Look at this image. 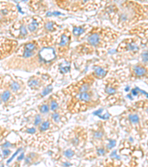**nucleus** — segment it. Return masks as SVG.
<instances>
[{"label": "nucleus", "instance_id": "f257e3e1", "mask_svg": "<svg viewBox=\"0 0 148 167\" xmlns=\"http://www.w3.org/2000/svg\"><path fill=\"white\" fill-rule=\"evenodd\" d=\"M59 60L55 41L48 35L21 44L14 54L2 63L5 70L32 72L37 68L49 70Z\"/></svg>", "mask_w": 148, "mask_h": 167}, {"label": "nucleus", "instance_id": "f03ea898", "mask_svg": "<svg viewBox=\"0 0 148 167\" xmlns=\"http://www.w3.org/2000/svg\"><path fill=\"white\" fill-rule=\"evenodd\" d=\"M119 32L109 27H93L86 35V42L95 51L108 49L119 37Z\"/></svg>", "mask_w": 148, "mask_h": 167}, {"label": "nucleus", "instance_id": "7ed1b4c3", "mask_svg": "<svg viewBox=\"0 0 148 167\" xmlns=\"http://www.w3.org/2000/svg\"><path fill=\"white\" fill-rule=\"evenodd\" d=\"M101 103L100 98L94 89L69 97L66 101V109L71 114L84 112L96 108Z\"/></svg>", "mask_w": 148, "mask_h": 167}, {"label": "nucleus", "instance_id": "20e7f679", "mask_svg": "<svg viewBox=\"0 0 148 167\" xmlns=\"http://www.w3.org/2000/svg\"><path fill=\"white\" fill-rule=\"evenodd\" d=\"M142 9L135 2L124 1L119 7V11L112 23L119 29H127L136 23L142 16Z\"/></svg>", "mask_w": 148, "mask_h": 167}, {"label": "nucleus", "instance_id": "39448f33", "mask_svg": "<svg viewBox=\"0 0 148 167\" xmlns=\"http://www.w3.org/2000/svg\"><path fill=\"white\" fill-rule=\"evenodd\" d=\"M63 139L76 149H81L84 147L89 139V132L81 125H75L65 131L62 135Z\"/></svg>", "mask_w": 148, "mask_h": 167}, {"label": "nucleus", "instance_id": "423d86ee", "mask_svg": "<svg viewBox=\"0 0 148 167\" xmlns=\"http://www.w3.org/2000/svg\"><path fill=\"white\" fill-rule=\"evenodd\" d=\"M95 82L96 80L92 77L91 74H88L84 77H82L79 80L73 82L71 85L61 89V92L64 96L69 98L79 94L84 93L90 91L93 89V85Z\"/></svg>", "mask_w": 148, "mask_h": 167}, {"label": "nucleus", "instance_id": "0eeeda50", "mask_svg": "<svg viewBox=\"0 0 148 167\" xmlns=\"http://www.w3.org/2000/svg\"><path fill=\"white\" fill-rule=\"evenodd\" d=\"M101 2L96 1H67V0H58L56 1V4L60 8L68 11L79 12L90 11L98 9L101 6Z\"/></svg>", "mask_w": 148, "mask_h": 167}, {"label": "nucleus", "instance_id": "6e6552de", "mask_svg": "<svg viewBox=\"0 0 148 167\" xmlns=\"http://www.w3.org/2000/svg\"><path fill=\"white\" fill-rule=\"evenodd\" d=\"M72 32L68 27H65L58 34V37L57 36L55 41V48L59 59L65 58L68 56L72 42Z\"/></svg>", "mask_w": 148, "mask_h": 167}, {"label": "nucleus", "instance_id": "1a4fd4ad", "mask_svg": "<svg viewBox=\"0 0 148 167\" xmlns=\"http://www.w3.org/2000/svg\"><path fill=\"white\" fill-rule=\"evenodd\" d=\"M0 23L1 25L10 26L17 20L18 10L16 5L11 2L1 1L0 2Z\"/></svg>", "mask_w": 148, "mask_h": 167}, {"label": "nucleus", "instance_id": "9d476101", "mask_svg": "<svg viewBox=\"0 0 148 167\" xmlns=\"http://www.w3.org/2000/svg\"><path fill=\"white\" fill-rule=\"evenodd\" d=\"M1 85L10 89L17 97L22 96L26 89V84L22 80L10 74H5L1 78Z\"/></svg>", "mask_w": 148, "mask_h": 167}, {"label": "nucleus", "instance_id": "9b49d317", "mask_svg": "<svg viewBox=\"0 0 148 167\" xmlns=\"http://www.w3.org/2000/svg\"><path fill=\"white\" fill-rule=\"evenodd\" d=\"M54 82L53 77L47 73H38L31 76L27 82V85L31 90L42 92L44 88Z\"/></svg>", "mask_w": 148, "mask_h": 167}, {"label": "nucleus", "instance_id": "f8f14e48", "mask_svg": "<svg viewBox=\"0 0 148 167\" xmlns=\"http://www.w3.org/2000/svg\"><path fill=\"white\" fill-rule=\"evenodd\" d=\"M25 19L30 37H38L45 34V18L40 15H33L25 16Z\"/></svg>", "mask_w": 148, "mask_h": 167}, {"label": "nucleus", "instance_id": "ddd939ff", "mask_svg": "<svg viewBox=\"0 0 148 167\" xmlns=\"http://www.w3.org/2000/svg\"><path fill=\"white\" fill-rule=\"evenodd\" d=\"M9 34L15 39H27L30 38L26 24L25 17L21 19H17L16 22L9 26Z\"/></svg>", "mask_w": 148, "mask_h": 167}, {"label": "nucleus", "instance_id": "4468645a", "mask_svg": "<svg viewBox=\"0 0 148 167\" xmlns=\"http://www.w3.org/2000/svg\"><path fill=\"white\" fill-rule=\"evenodd\" d=\"M19 42L15 39L1 37L0 42V60H5L9 56H12L19 48Z\"/></svg>", "mask_w": 148, "mask_h": 167}, {"label": "nucleus", "instance_id": "2eb2a0df", "mask_svg": "<svg viewBox=\"0 0 148 167\" xmlns=\"http://www.w3.org/2000/svg\"><path fill=\"white\" fill-rule=\"evenodd\" d=\"M89 139L94 146L104 144L107 139L104 123L101 121L97 123L94 127L89 130Z\"/></svg>", "mask_w": 148, "mask_h": 167}, {"label": "nucleus", "instance_id": "dca6fc26", "mask_svg": "<svg viewBox=\"0 0 148 167\" xmlns=\"http://www.w3.org/2000/svg\"><path fill=\"white\" fill-rule=\"evenodd\" d=\"M68 115H71V114L67 110L66 106H65V107L60 109L58 111L51 112L49 114L48 117L56 129L58 131L61 129L68 122L70 118V116Z\"/></svg>", "mask_w": 148, "mask_h": 167}, {"label": "nucleus", "instance_id": "f3484780", "mask_svg": "<svg viewBox=\"0 0 148 167\" xmlns=\"http://www.w3.org/2000/svg\"><path fill=\"white\" fill-rule=\"evenodd\" d=\"M139 40L136 37H129L124 39L119 44L116 49V52L124 53V52L137 51L139 50Z\"/></svg>", "mask_w": 148, "mask_h": 167}, {"label": "nucleus", "instance_id": "a211bd4d", "mask_svg": "<svg viewBox=\"0 0 148 167\" xmlns=\"http://www.w3.org/2000/svg\"><path fill=\"white\" fill-rule=\"evenodd\" d=\"M66 97L64 96L62 92L59 91V92H57V93L53 94L50 95L47 97L49 101V104H50V113L57 111L59 110L61 108H64L66 106V101H64V98Z\"/></svg>", "mask_w": 148, "mask_h": 167}, {"label": "nucleus", "instance_id": "6ab92c4d", "mask_svg": "<svg viewBox=\"0 0 148 167\" xmlns=\"http://www.w3.org/2000/svg\"><path fill=\"white\" fill-rule=\"evenodd\" d=\"M17 100V97L8 88L1 85L0 102L2 108H8L13 106Z\"/></svg>", "mask_w": 148, "mask_h": 167}, {"label": "nucleus", "instance_id": "aec40b11", "mask_svg": "<svg viewBox=\"0 0 148 167\" xmlns=\"http://www.w3.org/2000/svg\"><path fill=\"white\" fill-rule=\"evenodd\" d=\"M90 150L86 151L83 154V158L86 160H94L99 157L106 156L110 151L106 148L105 144L98 145V146H94V149H90Z\"/></svg>", "mask_w": 148, "mask_h": 167}, {"label": "nucleus", "instance_id": "412c9836", "mask_svg": "<svg viewBox=\"0 0 148 167\" xmlns=\"http://www.w3.org/2000/svg\"><path fill=\"white\" fill-rule=\"evenodd\" d=\"M121 83L116 77H108L105 82V93L108 97L115 96L119 92Z\"/></svg>", "mask_w": 148, "mask_h": 167}, {"label": "nucleus", "instance_id": "4be33fe9", "mask_svg": "<svg viewBox=\"0 0 148 167\" xmlns=\"http://www.w3.org/2000/svg\"><path fill=\"white\" fill-rule=\"evenodd\" d=\"M27 5L31 11L34 12L36 15L45 13L48 10V4L45 1H29L27 2Z\"/></svg>", "mask_w": 148, "mask_h": 167}, {"label": "nucleus", "instance_id": "5701e85b", "mask_svg": "<svg viewBox=\"0 0 148 167\" xmlns=\"http://www.w3.org/2000/svg\"><path fill=\"white\" fill-rule=\"evenodd\" d=\"M103 11L108 16L111 23H113L119 11V7L114 2H107Z\"/></svg>", "mask_w": 148, "mask_h": 167}, {"label": "nucleus", "instance_id": "b1692460", "mask_svg": "<svg viewBox=\"0 0 148 167\" xmlns=\"http://www.w3.org/2000/svg\"><path fill=\"white\" fill-rule=\"evenodd\" d=\"M108 71H109V68L106 65H98V66H94L93 71L90 73V74L96 80H102L106 77V76L108 74Z\"/></svg>", "mask_w": 148, "mask_h": 167}, {"label": "nucleus", "instance_id": "393cba45", "mask_svg": "<svg viewBox=\"0 0 148 167\" xmlns=\"http://www.w3.org/2000/svg\"><path fill=\"white\" fill-rule=\"evenodd\" d=\"M147 68L145 65L137 64L133 66L131 68V79H137L145 77L147 74Z\"/></svg>", "mask_w": 148, "mask_h": 167}, {"label": "nucleus", "instance_id": "a878e982", "mask_svg": "<svg viewBox=\"0 0 148 167\" xmlns=\"http://www.w3.org/2000/svg\"><path fill=\"white\" fill-rule=\"evenodd\" d=\"M42 154L36 151H29L25 154L24 157V163L27 166H30L31 165L37 163L42 161Z\"/></svg>", "mask_w": 148, "mask_h": 167}, {"label": "nucleus", "instance_id": "bb28decb", "mask_svg": "<svg viewBox=\"0 0 148 167\" xmlns=\"http://www.w3.org/2000/svg\"><path fill=\"white\" fill-rule=\"evenodd\" d=\"M61 26L56 21L50 19V18H45V34L53 35L55 32L59 31Z\"/></svg>", "mask_w": 148, "mask_h": 167}, {"label": "nucleus", "instance_id": "cd10ccee", "mask_svg": "<svg viewBox=\"0 0 148 167\" xmlns=\"http://www.w3.org/2000/svg\"><path fill=\"white\" fill-rule=\"evenodd\" d=\"M93 27H90L89 25L84 24L81 25H73V26L72 30V35L73 37L76 39V40H79V38L82 37L84 34H87L91 30Z\"/></svg>", "mask_w": 148, "mask_h": 167}, {"label": "nucleus", "instance_id": "c85d7f7f", "mask_svg": "<svg viewBox=\"0 0 148 167\" xmlns=\"http://www.w3.org/2000/svg\"><path fill=\"white\" fill-rule=\"evenodd\" d=\"M75 52L81 56L84 55H91L95 52V49L87 42H84L81 43L75 48Z\"/></svg>", "mask_w": 148, "mask_h": 167}, {"label": "nucleus", "instance_id": "c756f323", "mask_svg": "<svg viewBox=\"0 0 148 167\" xmlns=\"http://www.w3.org/2000/svg\"><path fill=\"white\" fill-rule=\"evenodd\" d=\"M38 112L44 117H47L50 114V108L48 99H45L44 101L41 102L38 106Z\"/></svg>", "mask_w": 148, "mask_h": 167}, {"label": "nucleus", "instance_id": "7c9ffc66", "mask_svg": "<svg viewBox=\"0 0 148 167\" xmlns=\"http://www.w3.org/2000/svg\"><path fill=\"white\" fill-rule=\"evenodd\" d=\"M76 149L72 146L68 149H65V150L62 151L63 157H64L66 159H71L76 154Z\"/></svg>", "mask_w": 148, "mask_h": 167}, {"label": "nucleus", "instance_id": "2f4dec72", "mask_svg": "<svg viewBox=\"0 0 148 167\" xmlns=\"http://www.w3.org/2000/svg\"><path fill=\"white\" fill-rule=\"evenodd\" d=\"M70 68H71V64L67 61H64V63H61L59 66L60 71H61V73H63V74L68 73V71L70 70Z\"/></svg>", "mask_w": 148, "mask_h": 167}, {"label": "nucleus", "instance_id": "473e14b6", "mask_svg": "<svg viewBox=\"0 0 148 167\" xmlns=\"http://www.w3.org/2000/svg\"><path fill=\"white\" fill-rule=\"evenodd\" d=\"M12 152L13 151L10 149H2V158H3V160L7 159Z\"/></svg>", "mask_w": 148, "mask_h": 167}, {"label": "nucleus", "instance_id": "72a5a7b5", "mask_svg": "<svg viewBox=\"0 0 148 167\" xmlns=\"http://www.w3.org/2000/svg\"><path fill=\"white\" fill-rule=\"evenodd\" d=\"M141 58L143 63H147L148 62V51H144L141 54Z\"/></svg>", "mask_w": 148, "mask_h": 167}, {"label": "nucleus", "instance_id": "f704fd0d", "mask_svg": "<svg viewBox=\"0 0 148 167\" xmlns=\"http://www.w3.org/2000/svg\"><path fill=\"white\" fill-rule=\"evenodd\" d=\"M145 112L148 114V104L146 105V106L145 107Z\"/></svg>", "mask_w": 148, "mask_h": 167}]
</instances>
